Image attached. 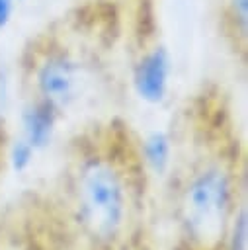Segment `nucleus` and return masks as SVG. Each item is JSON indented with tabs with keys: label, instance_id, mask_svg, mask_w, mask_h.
I'll use <instances>...</instances> for the list:
<instances>
[{
	"label": "nucleus",
	"instance_id": "obj_1",
	"mask_svg": "<svg viewBox=\"0 0 248 250\" xmlns=\"http://www.w3.org/2000/svg\"><path fill=\"white\" fill-rule=\"evenodd\" d=\"M82 193L92 227L103 236L115 232L123 215V193L113 170L103 164H92L84 172Z\"/></svg>",
	"mask_w": 248,
	"mask_h": 250
},
{
	"label": "nucleus",
	"instance_id": "obj_2",
	"mask_svg": "<svg viewBox=\"0 0 248 250\" xmlns=\"http://www.w3.org/2000/svg\"><path fill=\"white\" fill-rule=\"evenodd\" d=\"M228 199V184L223 172L209 170L201 174L189 189V207L197 223L215 225L223 217Z\"/></svg>",
	"mask_w": 248,
	"mask_h": 250
},
{
	"label": "nucleus",
	"instance_id": "obj_3",
	"mask_svg": "<svg viewBox=\"0 0 248 250\" xmlns=\"http://www.w3.org/2000/svg\"><path fill=\"white\" fill-rule=\"evenodd\" d=\"M168 55L164 49H154L145 55L135 70V88L139 96L150 104H156L164 98L168 86Z\"/></svg>",
	"mask_w": 248,
	"mask_h": 250
},
{
	"label": "nucleus",
	"instance_id": "obj_4",
	"mask_svg": "<svg viewBox=\"0 0 248 250\" xmlns=\"http://www.w3.org/2000/svg\"><path fill=\"white\" fill-rule=\"evenodd\" d=\"M39 88L47 102L53 105H61L70 100L74 90V66L68 59L55 55L45 61L37 74Z\"/></svg>",
	"mask_w": 248,
	"mask_h": 250
},
{
	"label": "nucleus",
	"instance_id": "obj_5",
	"mask_svg": "<svg viewBox=\"0 0 248 250\" xmlns=\"http://www.w3.org/2000/svg\"><path fill=\"white\" fill-rule=\"evenodd\" d=\"M53 125H55V105L47 100H41L23 111L25 137L33 148L49 143Z\"/></svg>",
	"mask_w": 248,
	"mask_h": 250
},
{
	"label": "nucleus",
	"instance_id": "obj_6",
	"mask_svg": "<svg viewBox=\"0 0 248 250\" xmlns=\"http://www.w3.org/2000/svg\"><path fill=\"white\" fill-rule=\"evenodd\" d=\"M168 150H170L168 139H166V135H162V133L150 135V137L146 139V143H145L146 158H148L150 164H152L154 168H158V170H162V168L166 166V162H168Z\"/></svg>",
	"mask_w": 248,
	"mask_h": 250
},
{
	"label": "nucleus",
	"instance_id": "obj_7",
	"mask_svg": "<svg viewBox=\"0 0 248 250\" xmlns=\"http://www.w3.org/2000/svg\"><path fill=\"white\" fill-rule=\"evenodd\" d=\"M31 150L33 146L27 143V141H20L16 146H14V166L16 170H23L31 158Z\"/></svg>",
	"mask_w": 248,
	"mask_h": 250
},
{
	"label": "nucleus",
	"instance_id": "obj_8",
	"mask_svg": "<svg viewBox=\"0 0 248 250\" xmlns=\"http://www.w3.org/2000/svg\"><path fill=\"white\" fill-rule=\"evenodd\" d=\"M232 2V14L242 21V27L246 29L248 23V0H230Z\"/></svg>",
	"mask_w": 248,
	"mask_h": 250
},
{
	"label": "nucleus",
	"instance_id": "obj_9",
	"mask_svg": "<svg viewBox=\"0 0 248 250\" xmlns=\"http://www.w3.org/2000/svg\"><path fill=\"white\" fill-rule=\"evenodd\" d=\"M14 12V0H0V29L8 25Z\"/></svg>",
	"mask_w": 248,
	"mask_h": 250
}]
</instances>
